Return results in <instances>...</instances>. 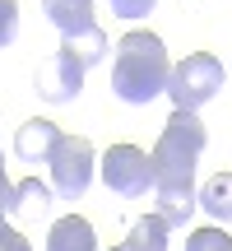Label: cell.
Wrapping results in <instances>:
<instances>
[{
    "mask_svg": "<svg viewBox=\"0 0 232 251\" xmlns=\"http://www.w3.org/2000/svg\"><path fill=\"white\" fill-rule=\"evenodd\" d=\"M209 135L205 121L195 112H177L172 107L167 126H162L158 144L149 153L153 168V200H158V219L167 228H186L190 214H195V163L205 153Z\"/></svg>",
    "mask_w": 232,
    "mask_h": 251,
    "instance_id": "6da1fadb",
    "label": "cell"
},
{
    "mask_svg": "<svg viewBox=\"0 0 232 251\" xmlns=\"http://www.w3.org/2000/svg\"><path fill=\"white\" fill-rule=\"evenodd\" d=\"M9 205H14V181H9L5 168H0V214H9Z\"/></svg>",
    "mask_w": 232,
    "mask_h": 251,
    "instance_id": "e0dca14e",
    "label": "cell"
},
{
    "mask_svg": "<svg viewBox=\"0 0 232 251\" xmlns=\"http://www.w3.org/2000/svg\"><path fill=\"white\" fill-rule=\"evenodd\" d=\"M93 144L84 140V135H61L56 140V149H51V181H56V191H61L65 200H79L84 191L93 186Z\"/></svg>",
    "mask_w": 232,
    "mask_h": 251,
    "instance_id": "277c9868",
    "label": "cell"
},
{
    "mask_svg": "<svg viewBox=\"0 0 232 251\" xmlns=\"http://www.w3.org/2000/svg\"><path fill=\"white\" fill-rule=\"evenodd\" d=\"M14 214H28V219H37V214H46V209H51V191L42 186V181L37 177H28V181H19L14 186Z\"/></svg>",
    "mask_w": 232,
    "mask_h": 251,
    "instance_id": "7c38bea8",
    "label": "cell"
},
{
    "mask_svg": "<svg viewBox=\"0 0 232 251\" xmlns=\"http://www.w3.org/2000/svg\"><path fill=\"white\" fill-rule=\"evenodd\" d=\"M0 251H33V247H28V237L19 233V228H9L5 219H0Z\"/></svg>",
    "mask_w": 232,
    "mask_h": 251,
    "instance_id": "2e32d148",
    "label": "cell"
},
{
    "mask_svg": "<svg viewBox=\"0 0 232 251\" xmlns=\"http://www.w3.org/2000/svg\"><path fill=\"white\" fill-rule=\"evenodd\" d=\"M46 251H98V237H93V224L79 214H65L51 224L46 233Z\"/></svg>",
    "mask_w": 232,
    "mask_h": 251,
    "instance_id": "ba28073f",
    "label": "cell"
},
{
    "mask_svg": "<svg viewBox=\"0 0 232 251\" xmlns=\"http://www.w3.org/2000/svg\"><path fill=\"white\" fill-rule=\"evenodd\" d=\"M218 89H223V61L209 56V51H195V56H186V61L172 65L162 93L172 98L177 112H195V107H205Z\"/></svg>",
    "mask_w": 232,
    "mask_h": 251,
    "instance_id": "3957f363",
    "label": "cell"
},
{
    "mask_svg": "<svg viewBox=\"0 0 232 251\" xmlns=\"http://www.w3.org/2000/svg\"><path fill=\"white\" fill-rule=\"evenodd\" d=\"M186 251H232V237L223 233V228H195Z\"/></svg>",
    "mask_w": 232,
    "mask_h": 251,
    "instance_id": "4fadbf2b",
    "label": "cell"
},
{
    "mask_svg": "<svg viewBox=\"0 0 232 251\" xmlns=\"http://www.w3.org/2000/svg\"><path fill=\"white\" fill-rule=\"evenodd\" d=\"M112 251H167V224L158 214H144L130 224V237L116 242Z\"/></svg>",
    "mask_w": 232,
    "mask_h": 251,
    "instance_id": "30bf717a",
    "label": "cell"
},
{
    "mask_svg": "<svg viewBox=\"0 0 232 251\" xmlns=\"http://www.w3.org/2000/svg\"><path fill=\"white\" fill-rule=\"evenodd\" d=\"M19 37V0H0V47Z\"/></svg>",
    "mask_w": 232,
    "mask_h": 251,
    "instance_id": "5bb4252c",
    "label": "cell"
},
{
    "mask_svg": "<svg viewBox=\"0 0 232 251\" xmlns=\"http://www.w3.org/2000/svg\"><path fill=\"white\" fill-rule=\"evenodd\" d=\"M195 205L205 209L209 219H218V224H232V172H218V177L205 181V191L195 196Z\"/></svg>",
    "mask_w": 232,
    "mask_h": 251,
    "instance_id": "8fae6325",
    "label": "cell"
},
{
    "mask_svg": "<svg viewBox=\"0 0 232 251\" xmlns=\"http://www.w3.org/2000/svg\"><path fill=\"white\" fill-rule=\"evenodd\" d=\"M84 70H89V65L79 61V51L61 42L42 65H37V93H42L46 102H74L79 89H84Z\"/></svg>",
    "mask_w": 232,
    "mask_h": 251,
    "instance_id": "8992f818",
    "label": "cell"
},
{
    "mask_svg": "<svg viewBox=\"0 0 232 251\" xmlns=\"http://www.w3.org/2000/svg\"><path fill=\"white\" fill-rule=\"evenodd\" d=\"M107 5H112V14H121V19H144V14H153L158 0H107Z\"/></svg>",
    "mask_w": 232,
    "mask_h": 251,
    "instance_id": "9a60e30c",
    "label": "cell"
},
{
    "mask_svg": "<svg viewBox=\"0 0 232 251\" xmlns=\"http://www.w3.org/2000/svg\"><path fill=\"white\" fill-rule=\"evenodd\" d=\"M56 140H61V126L33 117V121L19 126V135H14V153H19L23 163H46V158H51V149H56Z\"/></svg>",
    "mask_w": 232,
    "mask_h": 251,
    "instance_id": "52a82bcc",
    "label": "cell"
},
{
    "mask_svg": "<svg viewBox=\"0 0 232 251\" xmlns=\"http://www.w3.org/2000/svg\"><path fill=\"white\" fill-rule=\"evenodd\" d=\"M102 181H107V191L116 196H149L153 186V168H149V153L135 149V144H112L107 153H102Z\"/></svg>",
    "mask_w": 232,
    "mask_h": 251,
    "instance_id": "5b68a950",
    "label": "cell"
},
{
    "mask_svg": "<svg viewBox=\"0 0 232 251\" xmlns=\"http://www.w3.org/2000/svg\"><path fill=\"white\" fill-rule=\"evenodd\" d=\"M167 75H172V61H167V47H162L158 33H125L121 42H116L112 93L121 102H130V107L153 102L167 89Z\"/></svg>",
    "mask_w": 232,
    "mask_h": 251,
    "instance_id": "7a4b0ae2",
    "label": "cell"
},
{
    "mask_svg": "<svg viewBox=\"0 0 232 251\" xmlns=\"http://www.w3.org/2000/svg\"><path fill=\"white\" fill-rule=\"evenodd\" d=\"M42 9L61 28V37H79L89 28H98L93 24V0H42Z\"/></svg>",
    "mask_w": 232,
    "mask_h": 251,
    "instance_id": "9c48e42d",
    "label": "cell"
}]
</instances>
